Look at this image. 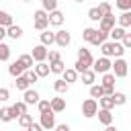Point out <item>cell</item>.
<instances>
[{"label":"cell","mask_w":131,"mask_h":131,"mask_svg":"<svg viewBox=\"0 0 131 131\" xmlns=\"http://www.w3.org/2000/svg\"><path fill=\"white\" fill-rule=\"evenodd\" d=\"M98 10H100V14H102V16L113 14V6H111L108 2H100V4H98Z\"/></svg>","instance_id":"41"},{"label":"cell","mask_w":131,"mask_h":131,"mask_svg":"<svg viewBox=\"0 0 131 131\" xmlns=\"http://www.w3.org/2000/svg\"><path fill=\"white\" fill-rule=\"evenodd\" d=\"M4 37H6V29H4V27H0V43H2V39H4Z\"/></svg>","instance_id":"50"},{"label":"cell","mask_w":131,"mask_h":131,"mask_svg":"<svg viewBox=\"0 0 131 131\" xmlns=\"http://www.w3.org/2000/svg\"><path fill=\"white\" fill-rule=\"evenodd\" d=\"M121 45L125 49H131V33H125V37L121 39Z\"/></svg>","instance_id":"46"},{"label":"cell","mask_w":131,"mask_h":131,"mask_svg":"<svg viewBox=\"0 0 131 131\" xmlns=\"http://www.w3.org/2000/svg\"><path fill=\"white\" fill-rule=\"evenodd\" d=\"M96 113H98V100L86 98V100L82 102V115H84L86 119H92V117H96Z\"/></svg>","instance_id":"4"},{"label":"cell","mask_w":131,"mask_h":131,"mask_svg":"<svg viewBox=\"0 0 131 131\" xmlns=\"http://www.w3.org/2000/svg\"><path fill=\"white\" fill-rule=\"evenodd\" d=\"M39 125L43 127V131H51V129H55V113H53V111L43 113V115L39 117Z\"/></svg>","instance_id":"5"},{"label":"cell","mask_w":131,"mask_h":131,"mask_svg":"<svg viewBox=\"0 0 131 131\" xmlns=\"http://www.w3.org/2000/svg\"><path fill=\"white\" fill-rule=\"evenodd\" d=\"M41 6H43V10L49 14V12L57 10V0H41Z\"/></svg>","instance_id":"35"},{"label":"cell","mask_w":131,"mask_h":131,"mask_svg":"<svg viewBox=\"0 0 131 131\" xmlns=\"http://www.w3.org/2000/svg\"><path fill=\"white\" fill-rule=\"evenodd\" d=\"M98 106L100 108H104V111H113L115 108V100H113V96H102V98H98Z\"/></svg>","instance_id":"22"},{"label":"cell","mask_w":131,"mask_h":131,"mask_svg":"<svg viewBox=\"0 0 131 131\" xmlns=\"http://www.w3.org/2000/svg\"><path fill=\"white\" fill-rule=\"evenodd\" d=\"M8 74L12 76V78H18V76H23L25 74V68L20 66V61L16 59V61H12L10 66H8Z\"/></svg>","instance_id":"16"},{"label":"cell","mask_w":131,"mask_h":131,"mask_svg":"<svg viewBox=\"0 0 131 131\" xmlns=\"http://www.w3.org/2000/svg\"><path fill=\"white\" fill-rule=\"evenodd\" d=\"M115 4H117V8H119L121 12H127V10H131V0H117Z\"/></svg>","instance_id":"43"},{"label":"cell","mask_w":131,"mask_h":131,"mask_svg":"<svg viewBox=\"0 0 131 131\" xmlns=\"http://www.w3.org/2000/svg\"><path fill=\"white\" fill-rule=\"evenodd\" d=\"M100 51H102V57H115V41H104L100 45Z\"/></svg>","instance_id":"13"},{"label":"cell","mask_w":131,"mask_h":131,"mask_svg":"<svg viewBox=\"0 0 131 131\" xmlns=\"http://www.w3.org/2000/svg\"><path fill=\"white\" fill-rule=\"evenodd\" d=\"M55 131H70V125H55Z\"/></svg>","instance_id":"49"},{"label":"cell","mask_w":131,"mask_h":131,"mask_svg":"<svg viewBox=\"0 0 131 131\" xmlns=\"http://www.w3.org/2000/svg\"><path fill=\"white\" fill-rule=\"evenodd\" d=\"M113 100H115V106H123L125 102H127V94L125 92H113Z\"/></svg>","instance_id":"34"},{"label":"cell","mask_w":131,"mask_h":131,"mask_svg":"<svg viewBox=\"0 0 131 131\" xmlns=\"http://www.w3.org/2000/svg\"><path fill=\"white\" fill-rule=\"evenodd\" d=\"M47 59H49V63H53V61H57V59H61V57H59V51H55V49H51V51L47 53Z\"/></svg>","instance_id":"45"},{"label":"cell","mask_w":131,"mask_h":131,"mask_svg":"<svg viewBox=\"0 0 131 131\" xmlns=\"http://www.w3.org/2000/svg\"><path fill=\"white\" fill-rule=\"evenodd\" d=\"M37 108H39V115L49 113V111H51V102H49V100H39V102H37Z\"/></svg>","instance_id":"42"},{"label":"cell","mask_w":131,"mask_h":131,"mask_svg":"<svg viewBox=\"0 0 131 131\" xmlns=\"http://www.w3.org/2000/svg\"><path fill=\"white\" fill-rule=\"evenodd\" d=\"M25 78L29 80V84H35V82L39 80V76L35 74V70H25Z\"/></svg>","instance_id":"44"},{"label":"cell","mask_w":131,"mask_h":131,"mask_svg":"<svg viewBox=\"0 0 131 131\" xmlns=\"http://www.w3.org/2000/svg\"><path fill=\"white\" fill-rule=\"evenodd\" d=\"M125 33H127V31H125L123 27H119V25H117V27H115V29H113V31L108 33V37H111L113 41H121V39L125 37Z\"/></svg>","instance_id":"28"},{"label":"cell","mask_w":131,"mask_h":131,"mask_svg":"<svg viewBox=\"0 0 131 131\" xmlns=\"http://www.w3.org/2000/svg\"><path fill=\"white\" fill-rule=\"evenodd\" d=\"M104 131H119V129H117L115 125H106V127H104Z\"/></svg>","instance_id":"51"},{"label":"cell","mask_w":131,"mask_h":131,"mask_svg":"<svg viewBox=\"0 0 131 131\" xmlns=\"http://www.w3.org/2000/svg\"><path fill=\"white\" fill-rule=\"evenodd\" d=\"M111 68H113V61H111L108 57H98V59H94V63H92V72H94V74H108Z\"/></svg>","instance_id":"3"},{"label":"cell","mask_w":131,"mask_h":131,"mask_svg":"<svg viewBox=\"0 0 131 131\" xmlns=\"http://www.w3.org/2000/svg\"><path fill=\"white\" fill-rule=\"evenodd\" d=\"M39 39H41V45H45V47H49V45H53L55 43V33H51V31H41V35H39Z\"/></svg>","instance_id":"12"},{"label":"cell","mask_w":131,"mask_h":131,"mask_svg":"<svg viewBox=\"0 0 131 131\" xmlns=\"http://www.w3.org/2000/svg\"><path fill=\"white\" fill-rule=\"evenodd\" d=\"M96 117H98V121L106 127V125H113V113L111 111H104V108H98V113H96Z\"/></svg>","instance_id":"15"},{"label":"cell","mask_w":131,"mask_h":131,"mask_svg":"<svg viewBox=\"0 0 131 131\" xmlns=\"http://www.w3.org/2000/svg\"><path fill=\"white\" fill-rule=\"evenodd\" d=\"M8 98H10V90H8V88H2V86H0V102H6Z\"/></svg>","instance_id":"47"},{"label":"cell","mask_w":131,"mask_h":131,"mask_svg":"<svg viewBox=\"0 0 131 131\" xmlns=\"http://www.w3.org/2000/svg\"><path fill=\"white\" fill-rule=\"evenodd\" d=\"M115 27H117V25H115V16H113V14H108V16H102V18L98 20V31L111 33Z\"/></svg>","instance_id":"9"},{"label":"cell","mask_w":131,"mask_h":131,"mask_svg":"<svg viewBox=\"0 0 131 131\" xmlns=\"http://www.w3.org/2000/svg\"><path fill=\"white\" fill-rule=\"evenodd\" d=\"M53 90H55L57 94H66V92L70 90V84H68L66 80H61V78H57V80L53 82Z\"/></svg>","instance_id":"21"},{"label":"cell","mask_w":131,"mask_h":131,"mask_svg":"<svg viewBox=\"0 0 131 131\" xmlns=\"http://www.w3.org/2000/svg\"><path fill=\"white\" fill-rule=\"evenodd\" d=\"M96 31H98V29H92V27H86V29L82 31V39L90 43V41L94 39V35H96Z\"/></svg>","instance_id":"37"},{"label":"cell","mask_w":131,"mask_h":131,"mask_svg":"<svg viewBox=\"0 0 131 131\" xmlns=\"http://www.w3.org/2000/svg\"><path fill=\"white\" fill-rule=\"evenodd\" d=\"M23 2H31V0H23Z\"/></svg>","instance_id":"53"},{"label":"cell","mask_w":131,"mask_h":131,"mask_svg":"<svg viewBox=\"0 0 131 131\" xmlns=\"http://www.w3.org/2000/svg\"><path fill=\"white\" fill-rule=\"evenodd\" d=\"M51 131H55V129H51Z\"/></svg>","instance_id":"54"},{"label":"cell","mask_w":131,"mask_h":131,"mask_svg":"<svg viewBox=\"0 0 131 131\" xmlns=\"http://www.w3.org/2000/svg\"><path fill=\"white\" fill-rule=\"evenodd\" d=\"M0 121H2V123H10V121H14V113H12L10 106L0 108Z\"/></svg>","instance_id":"25"},{"label":"cell","mask_w":131,"mask_h":131,"mask_svg":"<svg viewBox=\"0 0 131 131\" xmlns=\"http://www.w3.org/2000/svg\"><path fill=\"white\" fill-rule=\"evenodd\" d=\"M80 78H82V84L92 86V84H94V80H96V74H94V72H92V68H90V70L82 72V74H80Z\"/></svg>","instance_id":"20"},{"label":"cell","mask_w":131,"mask_h":131,"mask_svg":"<svg viewBox=\"0 0 131 131\" xmlns=\"http://www.w3.org/2000/svg\"><path fill=\"white\" fill-rule=\"evenodd\" d=\"M47 53H49V49H47L45 45H41V43H39V45H35V47H33L31 57H33V61H37V63H39V61H45V59H47Z\"/></svg>","instance_id":"8"},{"label":"cell","mask_w":131,"mask_h":131,"mask_svg":"<svg viewBox=\"0 0 131 131\" xmlns=\"http://www.w3.org/2000/svg\"><path fill=\"white\" fill-rule=\"evenodd\" d=\"M70 43H72V35H70V31L59 29V31L55 33V45H57V47H68Z\"/></svg>","instance_id":"7"},{"label":"cell","mask_w":131,"mask_h":131,"mask_svg":"<svg viewBox=\"0 0 131 131\" xmlns=\"http://www.w3.org/2000/svg\"><path fill=\"white\" fill-rule=\"evenodd\" d=\"M14 86H16V90H23V92H25V90H29V86H31V84H29V80H27V78H25V74H23V76H18V78H16Z\"/></svg>","instance_id":"33"},{"label":"cell","mask_w":131,"mask_h":131,"mask_svg":"<svg viewBox=\"0 0 131 131\" xmlns=\"http://www.w3.org/2000/svg\"><path fill=\"white\" fill-rule=\"evenodd\" d=\"M49 102H51V111H53V113H61V111H66V100H63L61 96H55V98H51Z\"/></svg>","instance_id":"18"},{"label":"cell","mask_w":131,"mask_h":131,"mask_svg":"<svg viewBox=\"0 0 131 131\" xmlns=\"http://www.w3.org/2000/svg\"><path fill=\"white\" fill-rule=\"evenodd\" d=\"M106 37H108V33H104V31H96V35H94V39H92L90 43L96 45V47H100V45L106 41Z\"/></svg>","instance_id":"30"},{"label":"cell","mask_w":131,"mask_h":131,"mask_svg":"<svg viewBox=\"0 0 131 131\" xmlns=\"http://www.w3.org/2000/svg\"><path fill=\"white\" fill-rule=\"evenodd\" d=\"M10 108H12V113H14V119H18L20 115H25V113H27V104H25L23 100H18V102H14V104H12Z\"/></svg>","instance_id":"27"},{"label":"cell","mask_w":131,"mask_h":131,"mask_svg":"<svg viewBox=\"0 0 131 131\" xmlns=\"http://www.w3.org/2000/svg\"><path fill=\"white\" fill-rule=\"evenodd\" d=\"M33 123V117L29 115V113H25V115H20L18 117V125L23 127V129H29V125Z\"/></svg>","instance_id":"38"},{"label":"cell","mask_w":131,"mask_h":131,"mask_svg":"<svg viewBox=\"0 0 131 131\" xmlns=\"http://www.w3.org/2000/svg\"><path fill=\"white\" fill-rule=\"evenodd\" d=\"M92 66L90 63H86V61H82V59H76V63H74V70L78 72V74H82V72H86V70H90Z\"/></svg>","instance_id":"40"},{"label":"cell","mask_w":131,"mask_h":131,"mask_svg":"<svg viewBox=\"0 0 131 131\" xmlns=\"http://www.w3.org/2000/svg\"><path fill=\"white\" fill-rule=\"evenodd\" d=\"M78 59H82V61H86V63H94V57H92V53H90V49H86V47H80L78 49Z\"/></svg>","instance_id":"19"},{"label":"cell","mask_w":131,"mask_h":131,"mask_svg":"<svg viewBox=\"0 0 131 131\" xmlns=\"http://www.w3.org/2000/svg\"><path fill=\"white\" fill-rule=\"evenodd\" d=\"M39 100H41V96H39V92H37V90L29 88V90H25V92H23V102H25V104H37Z\"/></svg>","instance_id":"10"},{"label":"cell","mask_w":131,"mask_h":131,"mask_svg":"<svg viewBox=\"0 0 131 131\" xmlns=\"http://www.w3.org/2000/svg\"><path fill=\"white\" fill-rule=\"evenodd\" d=\"M78 72L74 70V68H66L63 70V74H61V80H66L68 84H74V82H78Z\"/></svg>","instance_id":"14"},{"label":"cell","mask_w":131,"mask_h":131,"mask_svg":"<svg viewBox=\"0 0 131 131\" xmlns=\"http://www.w3.org/2000/svg\"><path fill=\"white\" fill-rule=\"evenodd\" d=\"M23 131H27V129H23Z\"/></svg>","instance_id":"55"},{"label":"cell","mask_w":131,"mask_h":131,"mask_svg":"<svg viewBox=\"0 0 131 131\" xmlns=\"http://www.w3.org/2000/svg\"><path fill=\"white\" fill-rule=\"evenodd\" d=\"M27 131H43V127H41L39 123H35V121H33V123L29 125V129H27Z\"/></svg>","instance_id":"48"},{"label":"cell","mask_w":131,"mask_h":131,"mask_svg":"<svg viewBox=\"0 0 131 131\" xmlns=\"http://www.w3.org/2000/svg\"><path fill=\"white\" fill-rule=\"evenodd\" d=\"M18 61H20V66L25 70H33V57H31V53H23L18 57Z\"/></svg>","instance_id":"31"},{"label":"cell","mask_w":131,"mask_h":131,"mask_svg":"<svg viewBox=\"0 0 131 131\" xmlns=\"http://www.w3.org/2000/svg\"><path fill=\"white\" fill-rule=\"evenodd\" d=\"M111 70H113V76H115V78H125L127 72H129V63H127L123 57H115Z\"/></svg>","instance_id":"2"},{"label":"cell","mask_w":131,"mask_h":131,"mask_svg":"<svg viewBox=\"0 0 131 131\" xmlns=\"http://www.w3.org/2000/svg\"><path fill=\"white\" fill-rule=\"evenodd\" d=\"M33 70H35V74L39 76V78H45V76H49V63H45V61H39L37 66H33Z\"/></svg>","instance_id":"17"},{"label":"cell","mask_w":131,"mask_h":131,"mask_svg":"<svg viewBox=\"0 0 131 131\" xmlns=\"http://www.w3.org/2000/svg\"><path fill=\"white\" fill-rule=\"evenodd\" d=\"M33 27H35L37 31H45V29L49 27V18H47V12H45L43 8L35 10V14H33Z\"/></svg>","instance_id":"1"},{"label":"cell","mask_w":131,"mask_h":131,"mask_svg":"<svg viewBox=\"0 0 131 131\" xmlns=\"http://www.w3.org/2000/svg\"><path fill=\"white\" fill-rule=\"evenodd\" d=\"M10 25H14V20H12V14H10V12H6V10H0V27L8 29Z\"/></svg>","instance_id":"26"},{"label":"cell","mask_w":131,"mask_h":131,"mask_svg":"<svg viewBox=\"0 0 131 131\" xmlns=\"http://www.w3.org/2000/svg\"><path fill=\"white\" fill-rule=\"evenodd\" d=\"M49 70H51V74H63V70H66V63H63L61 59H57V61L49 63Z\"/></svg>","instance_id":"32"},{"label":"cell","mask_w":131,"mask_h":131,"mask_svg":"<svg viewBox=\"0 0 131 131\" xmlns=\"http://www.w3.org/2000/svg\"><path fill=\"white\" fill-rule=\"evenodd\" d=\"M74 2H86V0H74Z\"/></svg>","instance_id":"52"},{"label":"cell","mask_w":131,"mask_h":131,"mask_svg":"<svg viewBox=\"0 0 131 131\" xmlns=\"http://www.w3.org/2000/svg\"><path fill=\"white\" fill-rule=\"evenodd\" d=\"M6 37H10V39H20V37H23V29H20L18 25H10V27L6 29Z\"/></svg>","instance_id":"24"},{"label":"cell","mask_w":131,"mask_h":131,"mask_svg":"<svg viewBox=\"0 0 131 131\" xmlns=\"http://www.w3.org/2000/svg\"><path fill=\"white\" fill-rule=\"evenodd\" d=\"M47 18H49V25H53V27H61V25H63V12H61V10L49 12Z\"/></svg>","instance_id":"11"},{"label":"cell","mask_w":131,"mask_h":131,"mask_svg":"<svg viewBox=\"0 0 131 131\" xmlns=\"http://www.w3.org/2000/svg\"><path fill=\"white\" fill-rule=\"evenodd\" d=\"M88 18H90L92 23H98V20L102 18V14H100V10H98V6H92V8L88 10Z\"/></svg>","instance_id":"36"},{"label":"cell","mask_w":131,"mask_h":131,"mask_svg":"<svg viewBox=\"0 0 131 131\" xmlns=\"http://www.w3.org/2000/svg\"><path fill=\"white\" fill-rule=\"evenodd\" d=\"M10 59V47L6 43H0V61H8Z\"/></svg>","instance_id":"39"},{"label":"cell","mask_w":131,"mask_h":131,"mask_svg":"<svg viewBox=\"0 0 131 131\" xmlns=\"http://www.w3.org/2000/svg\"><path fill=\"white\" fill-rule=\"evenodd\" d=\"M100 86L104 88V94H106V96H113V92H115V76H113V72L102 74V82H100Z\"/></svg>","instance_id":"6"},{"label":"cell","mask_w":131,"mask_h":131,"mask_svg":"<svg viewBox=\"0 0 131 131\" xmlns=\"http://www.w3.org/2000/svg\"><path fill=\"white\" fill-rule=\"evenodd\" d=\"M117 23H119V27H123V29H129V27H131V10H127V12H121V16H117Z\"/></svg>","instance_id":"23"},{"label":"cell","mask_w":131,"mask_h":131,"mask_svg":"<svg viewBox=\"0 0 131 131\" xmlns=\"http://www.w3.org/2000/svg\"><path fill=\"white\" fill-rule=\"evenodd\" d=\"M102 96H104V88L100 84H92L90 86V98L96 100V98H102Z\"/></svg>","instance_id":"29"}]
</instances>
